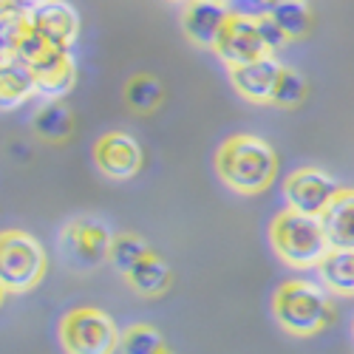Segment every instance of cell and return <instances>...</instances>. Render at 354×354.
I'll list each match as a JSON object with an SVG mask.
<instances>
[{
  "label": "cell",
  "instance_id": "obj_11",
  "mask_svg": "<svg viewBox=\"0 0 354 354\" xmlns=\"http://www.w3.org/2000/svg\"><path fill=\"white\" fill-rule=\"evenodd\" d=\"M230 12L232 9L227 3H216V0H187L182 12V28L187 40L213 51Z\"/></svg>",
  "mask_w": 354,
  "mask_h": 354
},
{
  "label": "cell",
  "instance_id": "obj_29",
  "mask_svg": "<svg viewBox=\"0 0 354 354\" xmlns=\"http://www.w3.org/2000/svg\"><path fill=\"white\" fill-rule=\"evenodd\" d=\"M162 354H176V351H170V348H165V351H162Z\"/></svg>",
  "mask_w": 354,
  "mask_h": 354
},
{
  "label": "cell",
  "instance_id": "obj_8",
  "mask_svg": "<svg viewBox=\"0 0 354 354\" xmlns=\"http://www.w3.org/2000/svg\"><path fill=\"white\" fill-rule=\"evenodd\" d=\"M337 193H340L337 182L317 167H298V170H292L283 182L286 210H295L301 216L320 218L329 210V204L335 201Z\"/></svg>",
  "mask_w": 354,
  "mask_h": 354
},
{
  "label": "cell",
  "instance_id": "obj_30",
  "mask_svg": "<svg viewBox=\"0 0 354 354\" xmlns=\"http://www.w3.org/2000/svg\"><path fill=\"white\" fill-rule=\"evenodd\" d=\"M173 3H187V0H173Z\"/></svg>",
  "mask_w": 354,
  "mask_h": 354
},
{
  "label": "cell",
  "instance_id": "obj_5",
  "mask_svg": "<svg viewBox=\"0 0 354 354\" xmlns=\"http://www.w3.org/2000/svg\"><path fill=\"white\" fill-rule=\"evenodd\" d=\"M57 335L66 354H113L120 351L122 337L113 317L97 306H77L66 312Z\"/></svg>",
  "mask_w": 354,
  "mask_h": 354
},
{
  "label": "cell",
  "instance_id": "obj_26",
  "mask_svg": "<svg viewBox=\"0 0 354 354\" xmlns=\"http://www.w3.org/2000/svg\"><path fill=\"white\" fill-rule=\"evenodd\" d=\"M15 3H17V6H23V9H28V12H32V9H37V6L48 3V0H15Z\"/></svg>",
  "mask_w": 354,
  "mask_h": 354
},
{
  "label": "cell",
  "instance_id": "obj_10",
  "mask_svg": "<svg viewBox=\"0 0 354 354\" xmlns=\"http://www.w3.org/2000/svg\"><path fill=\"white\" fill-rule=\"evenodd\" d=\"M28 15H32L35 32L43 40H48L60 51L74 48V43L80 37V15L71 3H66V0H48V3L32 9Z\"/></svg>",
  "mask_w": 354,
  "mask_h": 354
},
{
  "label": "cell",
  "instance_id": "obj_28",
  "mask_svg": "<svg viewBox=\"0 0 354 354\" xmlns=\"http://www.w3.org/2000/svg\"><path fill=\"white\" fill-rule=\"evenodd\" d=\"M3 298H6V289L0 286V306H3Z\"/></svg>",
  "mask_w": 354,
  "mask_h": 354
},
{
  "label": "cell",
  "instance_id": "obj_22",
  "mask_svg": "<svg viewBox=\"0 0 354 354\" xmlns=\"http://www.w3.org/2000/svg\"><path fill=\"white\" fill-rule=\"evenodd\" d=\"M272 17L278 20V26L283 28V35L289 40H298L309 35V26H312V15L306 9L304 0H286L278 9H272Z\"/></svg>",
  "mask_w": 354,
  "mask_h": 354
},
{
  "label": "cell",
  "instance_id": "obj_6",
  "mask_svg": "<svg viewBox=\"0 0 354 354\" xmlns=\"http://www.w3.org/2000/svg\"><path fill=\"white\" fill-rule=\"evenodd\" d=\"M113 235L97 218H74L60 232V252L68 261V267L94 270L102 261L111 258Z\"/></svg>",
  "mask_w": 354,
  "mask_h": 354
},
{
  "label": "cell",
  "instance_id": "obj_16",
  "mask_svg": "<svg viewBox=\"0 0 354 354\" xmlns=\"http://www.w3.org/2000/svg\"><path fill=\"white\" fill-rule=\"evenodd\" d=\"M32 97H37L35 77L15 60L0 63V111H15Z\"/></svg>",
  "mask_w": 354,
  "mask_h": 354
},
{
  "label": "cell",
  "instance_id": "obj_4",
  "mask_svg": "<svg viewBox=\"0 0 354 354\" xmlns=\"http://www.w3.org/2000/svg\"><path fill=\"white\" fill-rule=\"evenodd\" d=\"M48 270L43 244L26 230H0V286L6 295L32 292Z\"/></svg>",
  "mask_w": 354,
  "mask_h": 354
},
{
  "label": "cell",
  "instance_id": "obj_2",
  "mask_svg": "<svg viewBox=\"0 0 354 354\" xmlns=\"http://www.w3.org/2000/svg\"><path fill=\"white\" fill-rule=\"evenodd\" d=\"M272 315L286 335L312 337L320 329H326V323L332 320L329 292L306 278L283 281L272 298Z\"/></svg>",
  "mask_w": 354,
  "mask_h": 354
},
{
  "label": "cell",
  "instance_id": "obj_27",
  "mask_svg": "<svg viewBox=\"0 0 354 354\" xmlns=\"http://www.w3.org/2000/svg\"><path fill=\"white\" fill-rule=\"evenodd\" d=\"M6 60H9V54H6L3 48H0V63H6Z\"/></svg>",
  "mask_w": 354,
  "mask_h": 354
},
{
  "label": "cell",
  "instance_id": "obj_31",
  "mask_svg": "<svg viewBox=\"0 0 354 354\" xmlns=\"http://www.w3.org/2000/svg\"><path fill=\"white\" fill-rule=\"evenodd\" d=\"M351 340H354V323H351Z\"/></svg>",
  "mask_w": 354,
  "mask_h": 354
},
{
  "label": "cell",
  "instance_id": "obj_7",
  "mask_svg": "<svg viewBox=\"0 0 354 354\" xmlns=\"http://www.w3.org/2000/svg\"><path fill=\"white\" fill-rule=\"evenodd\" d=\"M213 51H216V57L227 68H239V66L263 60V57H272L267 51V46H263V40H261L255 15L239 12V9L230 12V17H227V23L221 28V35H218Z\"/></svg>",
  "mask_w": 354,
  "mask_h": 354
},
{
  "label": "cell",
  "instance_id": "obj_21",
  "mask_svg": "<svg viewBox=\"0 0 354 354\" xmlns=\"http://www.w3.org/2000/svg\"><path fill=\"white\" fill-rule=\"evenodd\" d=\"M165 91H162V85L151 77V74H136L128 80L125 85V102L136 111V113H151L159 108Z\"/></svg>",
  "mask_w": 354,
  "mask_h": 354
},
{
  "label": "cell",
  "instance_id": "obj_13",
  "mask_svg": "<svg viewBox=\"0 0 354 354\" xmlns=\"http://www.w3.org/2000/svg\"><path fill=\"white\" fill-rule=\"evenodd\" d=\"M320 224L326 230V239L332 250H348L354 252V190L340 187L329 210L320 216Z\"/></svg>",
  "mask_w": 354,
  "mask_h": 354
},
{
  "label": "cell",
  "instance_id": "obj_19",
  "mask_svg": "<svg viewBox=\"0 0 354 354\" xmlns=\"http://www.w3.org/2000/svg\"><path fill=\"white\" fill-rule=\"evenodd\" d=\"M147 252H151V247L145 244L142 235H136V232H120V235H113L111 258H108V261L113 263V270H116V272L128 275Z\"/></svg>",
  "mask_w": 354,
  "mask_h": 354
},
{
  "label": "cell",
  "instance_id": "obj_3",
  "mask_svg": "<svg viewBox=\"0 0 354 354\" xmlns=\"http://www.w3.org/2000/svg\"><path fill=\"white\" fill-rule=\"evenodd\" d=\"M270 241L275 255L295 270H317L320 261L332 252L326 230L320 218L301 216L295 210H281L270 224Z\"/></svg>",
  "mask_w": 354,
  "mask_h": 354
},
{
  "label": "cell",
  "instance_id": "obj_18",
  "mask_svg": "<svg viewBox=\"0 0 354 354\" xmlns=\"http://www.w3.org/2000/svg\"><path fill=\"white\" fill-rule=\"evenodd\" d=\"M35 131L46 142H66L74 133V113L63 102H46L35 113Z\"/></svg>",
  "mask_w": 354,
  "mask_h": 354
},
{
  "label": "cell",
  "instance_id": "obj_9",
  "mask_svg": "<svg viewBox=\"0 0 354 354\" xmlns=\"http://www.w3.org/2000/svg\"><path fill=\"white\" fill-rule=\"evenodd\" d=\"M142 147L139 142L131 136V133H122V131H111V133H102L94 145V162H97V170L108 179H116V182H125V179H133V176L142 170Z\"/></svg>",
  "mask_w": 354,
  "mask_h": 354
},
{
  "label": "cell",
  "instance_id": "obj_17",
  "mask_svg": "<svg viewBox=\"0 0 354 354\" xmlns=\"http://www.w3.org/2000/svg\"><path fill=\"white\" fill-rule=\"evenodd\" d=\"M320 286L335 295H354V252L332 250L317 267Z\"/></svg>",
  "mask_w": 354,
  "mask_h": 354
},
{
  "label": "cell",
  "instance_id": "obj_12",
  "mask_svg": "<svg viewBox=\"0 0 354 354\" xmlns=\"http://www.w3.org/2000/svg\"><path fill=\"white\" fill-rule=\"evenodd\" d=\"M281 63L275 57H263V60L230 68V82L239 91V97H244L247 102L255 105H272V94H275V82L281 77Z\"/></svg>",
  "mask_w": 354,
  "mask_h": 354
},
{
  "label": "cell",
  "instance_id": "obj_1",
  "mask_svg": "<svg viewBox=\"0 0 354 354\" xmlns=\"http://www.w3.org/2000/svg\"><path fill=\"white\" fill-rule=\"evenodd\" d=\"M216 173L232 193L258 196L275 182L278 156L261 136L235 133L216 151Z\"/></svg>",
  "mask_w": 354,
  "mask_h": 354
},
{
  "label": "cell",
  "instance_id": "obj_14",
  "mask_svg": "<svg viewBox=\"0 0 354 354\" xmlns=\"http://www.w3.org/2000/svg\"><path fill=\"white\" fill-rule=\"evenodd\" d=\"M32 77H35V94L37 97H46L48 102H60L77 85V63L68 51V54H60L57 60H51L48 66L37 68Z\"/></svg>",
  "mask_w": 354,
  "mask_h": 354
},
{
  "label": "cell",
  "instance_id": "obj_32",
  "mask_svg": "<svg viewBox=\"0 0 354 354\" xmlns=\"http://www.w3.org/2000/svg\"><path fill=\"white\" fill-rule=\"evenodd\" d=\"M216 3H227V0H216Z\"/></svg>",
  "mask_w": 354,
  "mask_h": 354
},
{
  "label": "cell",
  "instance_id": "obj_23",
  "mask_svg": "<svg viewBox=\"0 0 354 354\" xmlns=\"http://www.w3.org/2000/svg\"><path fill=\"white\" fill-rule=\"evenodd\" d=\"M306 100V80L295 71V68H281V77L275 82V94H272V105L278 108H295Z\"/></svg>",
  "mask_w": 354,
  "mask_h": 354
},
{
  "label": "cell",
  "instance_id": "obj_15",
  "mask_svg": "<svg viewBox=\"0 0 354 354\" xmlns=\"http://www.w3.org/2000/svg\"><path fill=\"white\" fill-rule=\"evenodd\" d=\"M125 281L131 283V289L142 298H159L170 289V281H173V272L167 267V261L159 255V252H147L136 267L125 275Z\"/></svg>",
  "mask_w": 354,
  "mask_h": 354
},
{
  "label": "cell",
  "instance_id": "obj_20",
  "mask_svg": "<svg viewBox=\"0 0 354 354\" xmlns=\"http://www.w3.org/2000/svg\"><path fill=\"white\" fill-rule=\"evenodd\" d=\"M165 348V337L151 323H133V326L122 329L120 354H162Z\"/></svg>",
  "mask_w": 354,
  "mask_h": 354
},
{
  "label": "cell",
  "instance_id": "obj_25",
  "mask_svg": "<svg viewBox=\"0 0 354 354\" xmlns=\"http://www.w3.org/2000/svg\"><path fill=\"white\" fill-rule=\"evenodd\" d=\"M241 6L250 9V15H261V12H272L278 9L281 3H286V0H239Z\"/></svg>",
  "mask_w": 354,
  "mask_h": 354
},
{
  "label": "cell",
  "instance_id": "obj_24",
  "mask_svg": "<svg viewBox=\"0 0 354 354\" xmlns=\"http://www.w3.org/2000/svg\"><path fill=\"white\" fill-rule=\"evenodd\" d=\"M255 23H258V32H261L263 46H267V51L275 57V54L289 43V37L283 35V28H281L278 20L272 17V12H261V15H255Z\"/></svg>",
  "mask_w": 354,
  "mask_h": 354
}]
</instances>
